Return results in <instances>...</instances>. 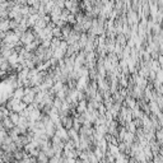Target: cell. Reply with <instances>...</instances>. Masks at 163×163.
Returning a JSON list of instances; mask_svg holds the SVG:
<instances>
[{"label": "cell", "mask_w": 163, "mask_h": 163, "mask_svg": "<svg viewBox=\"0 0 163 163\" xmlns=\"http://www.w3.org/2000/svg\"><path fill=\"white\" fill-rule=\"evenodd\" d=\"M21 41H22V43H23V45L31 43V42H33V41H34V34H33L31 31H26L24 33L22 34Z\"/></svg>", "instance_id": "cell-1"}, {"label": "cell", "mask_w": 163, "mask_h": 163, "mask_svg": "<svg viewBox=\"0 0 163 163\" xmlns=\"http://www.w3.org/2000/svg\"><path fill=\"white\" fill-rule=\"evenodd\" d=\"M11 97L15 98V100H22V98L24 97V88H23V87H18V88H15V91L13 92Z\"/></svg>", "instance_id": "cell-2"}, {"label": "cell", "mask_w": 163, "mask_h": 163, "mask_svg": "<svg viewBox=\"0 0 163 163\" xmlns=\"http://www.w3.org/2000/svg\"><path fill=\"white\" fill-rule=\"evenodd\" d=\"M2 124L4 125V127H5V129H7L8 131H9L10 129H13V127L15 126V125L13 124V121L10 120V117H9V116H5V117L3 119V121H2Z\"/></svg>", "instance_id": "cell-3"}, {"label": "cell", "mask_w": 163, "mask_h": 163, "mask_svg": "<svg viewBox=\"0 0 163 163\" xmlns=\"http://www.w3.org/2000/svg\"><path fill=\"white\" fill-rule=\"evenodd\" d=\"M9 117L10 120L13 121V124L14 125H18V122H19V119H21V115L19 112H15V111H10V115H9Z\"/></svg>", "instance_id": "cell-4"}, {"label": "cell", "mask_w": 163, "mask_h": 163, "mask_svg": "<svg viewBox=\"0 0 163 163\" xmlns=\"http://www.w3.org/2000/svg\"><path fill=\"white\" fill-rule=\"evenodd\" d=\"M7 60H8V59H5V57H4L2 54H0V65H2V64H3L4 61H7Z\"/></svg>", "instance_id": "cell-5"}, {"label": "cell", "mask_w": 163, "mask_h": 163, "mask_svg": "<svg viewBox=\"0 0 163 163\" xmlns=\"http://www.w3.org/2000/svg\"><path fill=\"white\" fill-rule=\"evenodd\" d=\"M2 161H4V159H3V155L0 154V162H2Z\"/></svg>", "instance_id": "cell-6"}]
</instances>
